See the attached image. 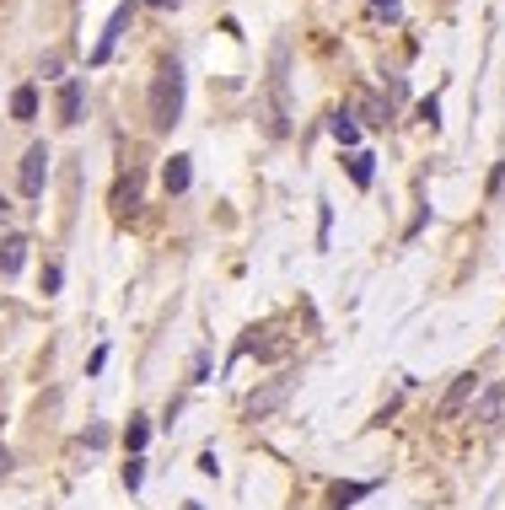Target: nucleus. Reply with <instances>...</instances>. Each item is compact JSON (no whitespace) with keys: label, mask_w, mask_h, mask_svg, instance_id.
<instances>
[{"label":"nucleus","mask_w":505,"mask_h":510,"mask_svg":"<svg viewBox=\"0 0 505 510\" xmlns=\"http://www.w3.org/2000/svg\"><path fill=\"white\" fill-rule=\"evenodd\" d=\"M178 113H183V70H178V59H167L156 70V81H151V124L172 129Z\"/></svg>","instance_id":"nucleus-1"},{"label":"nucleus","mask_w":505,"mask_h":510,"mask_svg":"<svg viewBox=\"0 0 505 510\" xmlns=\"http://www.w3.org/2000/svg\"><path fill=\"white\" fill-rule=\"evenodd\" d=\"M291 129V102H285V48L274 54V75H269V134Z\"/></svg>","instance_id":"nucleus-2"},{"label":"nucleus","mask_w":505,"mask_h":510,"mask_svg":"<svg viewBox=\"0 0 505 510\" xmlns=\"http://www.w3.org/2000/svg\"><path fill=\"white\" fill-rule=\"evenodd\" d=\"M43 177H48V145H32V151L22 156V194L38 199V194H43Z\"/></svg>","instance_id":"nucleus-3"},{"label":"nucleus","mask_w":505,"mask_h":510,"mask_svg":"<svg viewBox=\"0 0 505 510\" xmlns=\"http://www.w3.org/2000/svg\"><path fill=\"white\" fill-rule=\"evenodd\" d=\"M468 398H474V371H463V376L447 387V398H441V409H436V414H441V419H457Z\"/></svg>","instance_id":"nucleus-4"},{"label":"nucleus","mask_w":505,"mask_h":510,"mask_svg":"<svg viewBox=\"0 0 505 510\" xmlns=\"http://www.w3.org/2000/svg\"><path fill=\"white\" fill-rule=\"evenodd\" d=\"M129 16H135V5H118V11H113V22H108V32H102V43H97V54H91L97 65H102V59L113 54V43H118V32L129 27Z\"/></svg>","instance_id":"nucleus-5"},{"label":"nucleus","mask_w":505,"mask_h":510,"mask_svg":"<svg viewBox=\"0 0 505 510\" xmlns=\"http://www.w3.org/2000/svg\"><path fill=\"white\" fill-rule=\"evenodd\" d=\"M188 183H194V167H188V156H172V161L161 167V188H167V194H183Z\"/></svg>","instance_id":"nucleus-6"},{"label":"nucleus","mask_w":505,"mask_h":510,"mask_svg":"<svg viewBox=\"0 0 505 510\" xmlns=\"http://www.w3.org/2000/svg\"><path fill=\"white\" fill-rule=\"evenodd\" d=\"M285 398H291V376H285V382H274L269 393H258V398L248 403V414H253V419H264V414H274V409H280Z\"/></svg>","instance_id":"nucleus-7"},{"label":"nucleus","mask_w":505,"mask_h":510,"mask_svg":"<svg viewBox=\"0 0 505 510\" xmlns=\"http://www.w3.org/2000/svg\"><path fill=\"white\" fill-rule=\"evenodd\" d=\"M59 124H81V81L59 86Z\"/></svg>","instance_id":"nucleus-8"},{"label":"nucleus","mask_w":505,"mask_h":510,"mask_svg":"<svg viewBox=\"0 0 505 510\" xmlns=\"http://www.w3.org/2000/svg\"><path fill=\"white\" fill-rule=\"evenodd\" d=\"M501 403H505V387L495 382V387H484V398H479L474 419H479V425H495V419H501Z\"/></svg>","instance_id":"nucleus-9"},{"label":"nucleus","mask_w":505,"mask_h":510,"mask_svg":"<svg viewBox=\"0 0 505 510\" xmlns=\"http://www.w3.org/2000/svg\"><path fill=\"white\" fill-rule=\"evenodd\" d=\"M22 258H27V237H5L0 242V274H16Z\"/></svg>","instance_id":"nucleus-10"},{"label":"nucleus","mask_w":505,"mask_h":510,"mask_svg":"<svg viewBox=\"0 0 505 510\" xmlns=\"http://www.w3.org/2000/svg\"><path fill=\"white\" fill-rule=\"evenodd\" d=\"M11 113H16V118H32V113H38V91H32V86H16Z\"/></svg>","instance_id":"nucleus-11"},{"label":"nucleus","mask_w":505,"mask_h":510,"mask_svg":"<svg viewBox=\"0 0 505 510\" xmlns=\"http://www.w3.org/2000/svg\"><path fill=\"white\" fill-rule=\"evenodd\" d=\"M361 495H371V484H339V489H334L328 500H334V510H344L350 500H361Z\"/></svg>","instance_id":"nucleus-12"},{"label":"nucleus","mask_w":505,"mask_h":510,"mask_svg":"<svg viewBox=\"0 0 505 510\" xmlns=\"http://www.w3.org/2000/svg\"><path fill=\"white\" fill-rule=\"evenodd\" d=\"M334 134H339L344 145H355V140H361V129H355V118H350V113H339V118H334Z\"/></svg>","instance_id":"nucleus-13"},{"label":"nucleus","mask_w":505,"mask_h":510,"mask_svg":"<svg viewBox=\"0 0 505 510\" xmlns=\"http://www.w3.org/2000/svg\"><path fill=\"white\" fill-rule=\"evenodd\" d=\"M350 177H355L361 188L371 183V156H366V151H361V156H350Z\"/></svg>","instance_id":"nucleus-14"},{"label":"nucleus","mask_w":505,"mask_h":510,"mask_svg":"<svg viewBox=\"0 0 505 510\" xmlns=\"http://www.w3.org/2000/svg\"><path fill=\"white\" fill-rule=\"evenodd\" d=\"M371 11H382V16H398V0H371Z\"/></svg>","instance_id":"nucleus-15"},{"label":"nucleus","mask_w":505,"mask_h":510,"mask_svg":"<svg viewBox=\"0 0 505 510\" xmlns=\"http://www.w3.org/2000/svg\"><path fill=\"white\" fill-rule=\"evenodd\" d=\"M5 473H11V452L0 446V479H5Z\"/></svg>","instance_id":"nucleus-16"},{"label":"nucleus","mask_w":505,"mask_h":510,"mask_svg":"<svg viewBox=\"0 0 505 510\" xmlns=\"http://www.w3.org/2000/svg\"><path fill=\"white\" fill-rule=\"evenodd\" d=\"M151 5H161V11H167V5H178V0H151Z\"/></svg>","instance_id":"nucleus-17"},{"label":"nucleus","mask_w":505,"mask_h":510,"mask_svg":"<svg viewBox=\"0 0 505 510\" xmlns=\"http://www.w3.org/2000/svg\"><path fill=\"white\" fill-rule=\"evenodd\" d=\"M0 215H5V199H0Z\"/></svg>","instance_id":"nucleus-18"},{"label":"nucleus","mask_w":505,"mask_h":510,"mask_svg":"<svg viewBox=\"0 0 505 510\" xmlns=\"http://www.w3.org/2000/svg\"><path fill=\"white\" fill-rule=\"evenodd\" d=\"M188 510H199V506H188Z\"/></svg>","instance_id":"nucleus-19"}]
</instances>
